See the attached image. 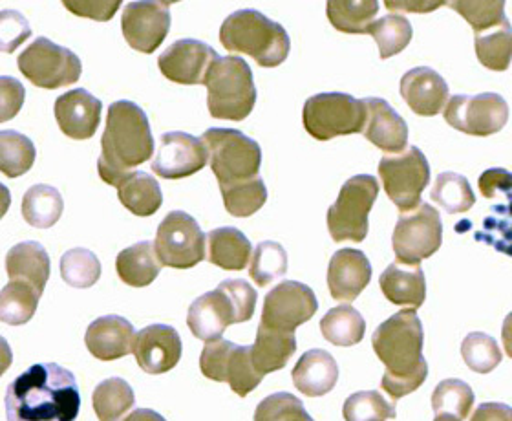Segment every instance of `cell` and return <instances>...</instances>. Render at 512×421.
Instances as JSON below:
<instances>
[{"instance_id": "obj_34", "label": "cell", "mask_w": 512, "mask_h": 421, "mask_svg": "<svg viewBox=\"0 0 512 421\" xmlns=\"http://www.w3.org/2000/svg\"><path fill=\"white\" fill-rule=\"evenodd\" d=\"M379 13L377 0H331L326 4V15L331 26L342 33H370L374 26V19Z\"/></svg>"}, {"instance_id": "obj_15", "label": "cell", "mask_w": 512, "mask_h": 421, "mask_svg": "<svg viewBox=\"0 0 512 421\" xmlns=\"http://www.w3.org/2000/svg\"><path fill=\"white\" fill-rule=\"evenodd\" d=\"M121 32L130 48L154 54L171 32V2H130L121 17Z\"/></svg>"}, {"instance_id": "obj_47", "label": "cell", "mask_w": 512, "mask_h": 421, "mask_svg": "<svg viewBox=\"0 0 512 421\" xmlns=\"http://www.w3.org/2000/svg\"><path fill=\"white\" fill-rule=\"evenodd\" d=\"M262 374H258L255 363H253V352L251 346H235L229 367H227V383L235 394L246 398L249 392L262 383Z\"/></svg>"}, {"instance_id": "obj_1", "label": "cell", "mask_w": 512, "mask_h": 421, "mask_svg": "<svg viewBox=\"0 0 512 421\" xmlns=\"http://www.w3.org/2000/svg\"><path fill=\"white\" fill-rule=\"evenodd\" d=\"M81 409L77 379L57 363H39L11 381L4 394L8 421H75Z\"/></svg>"}, {"instance_id": "obj_13", "label": "cell", "mask_w": 512, "mask_h": 421, "mask_svg": "<svg viewBox=\"0 0 512 421\" xmlns=\"http://www.w3.org/2000/svg\"><path fill=\"white\" fill-rule=\"evenodd\" d=\"M160 262L174 270H189L205 259V235L191 215L171 211L161 220L156 233Z\"/></svg>"}, {"instance_id": "obj_57", "label": "cell", "mask_w": 512, "mask_h": 421, "mask_svg": "<svg viewBox=\"0 0 512 421\" xmlns=\"http://www.w3.org/2000/svg\"><path fill=\"white\" fill-rule=\"evenodd\" d=\"M502 341L505 354L512 359V312L505 317L502 326Z\"/></svg>"}, {"instance_id": "obj_41", "label": "cell", "mask_w": 512, "mask_h": 421, "mask_svg": "<svg viewBox=\"0 0 512 421\" xmlns=\"http://www.w3.org/2000/svg\"><path fill=\"white\" fill-rule=\"evenodd\" d=\"M61 277L77 290L92 288L101 277V262L90 249H70L61 257Z\"/></svg>"}, {"instance_id": "obj_11", "label": "cell", "mask_w": 512, "mask_h": 421, "mask_svg": "<svg viewBox=\"0 0 512 421\" xmlns=\"http://www.w3.org/2000/svg\"><path fill=\"white\" fill-rule=\"evenodd\" d=\"M379 176L388 198L406 215L423 204L421 195L430 184V165L423 152L410 147L399 156H384Z\"/></svg>"}, {"instance_id": "obj_18", "label": "cell", "mask_w": 512, "mask_h": 421, "mask_svg": "<svg viewBox=\"0 0 512 421\" xmlns=\"http://www.w3.org/2000/svg\"><path fill=\"white\" fill-rule=\"evenodd\" d=\"M218 54L209 44L180 39L158 57L161 74L176 85H205Z\"/></svg>"}, {"instance_id": "obj_45", "label": "cell", "mask_w": 512, "mask_h": 421, "mask_svg": "<svg viewBox=\"0 0 512 421\" xmlns=\"http://www.w3.org/2000/svg\"><path fill=\"white\" fill-rule=\"evenodd\" d=\"M344 421H386L397 416L395 403L384 398L381 392L363 390L355 392L342 407Z\"/></svg>"}, {"instance_id": "obj_12", "label": "cell", "mask_w": 512, "mask_h": 421, "mask_svg": "<svg viewBox=\"0 0 512 421\" xmlns=\"http://www.w3.org/2000/svg\"><path fill=\"white\" fill-rule=\"evenodd\" d=\"M443 244V222L438 209L421 204L414 213L399 216L392 235L395 259L406 266H421V260L438 253Z\"/></svg>"}, {"instance_id": "obj_3", "label": "cell", "mask_w": 512, "mask_h": 421, "mask_svg": "<svg viewBox=\"0 0 512 421\" xmlns=\"http://www.w3.org/2000/svg\"><path fill=\"white\" fill-rule=\"evenodd\" d=\"M154 154V138L149 118L132 101H116L108 107L107 127L101 138L97 171L108 185L119 184L134 173L132 169L149 162Z\"/></svg>"}, {"instance_id": "obj_17", "label": "cell", "mask_w": 512, "mask_h": 421, "mask_svg": "<svg viewBox=\"0 0 512 421\" xmlns=\"http://www.w3.org/2000/svg\"><path fill=\"white\" fill-rule=\"evenodd\" d=\"M209 151L202 140L187 132H167L160 138L158 152L152 162V173L165 180H180L202 171Z\"/></svg>"}, {"instance_id": "obj_36", "label": "cell", "mask_w": 512, "mask_h": 421, "mask_svg": "<svg viewBox=\"0 0 512 421\" xmlns=\"http://www.w3.org/2000/svg\"><path fill=\"white\" fill-rule=\"evenodd\" d=\"M478 61L492 72H505L512 61V26L509 19L474 39Z\"/></svg>"}, {"instance_id": "obj_28", "label": "cell", "mask_w": 512, "mask_h": 421, "mask_svg": "<svg viewBox=\"0 0 512 421\" xmlns=\"http://www.w3.org/2000/svg\"><path fill=\"white\" fill-rule=\"evenodd\" d=\"M251 352L258 374L266 376L288 365L289 359L297 352V337L295 332H282L260 323Z\"/></svg>"}, {"instance_id": "obj_8", "label": "cell", "mask_w": 512, "mask_h": 421, "mask_svg": "<svg viewBox=\"0 0 512 421\" xmlns=\"http://www.w3.org/2000/svg\"><path fill=\"white\" fill-rule=\"evenodd\" d=\"M302 121L311 138L319 141L359 134L366 125V105L350 94L324 92L306 101Z\"/></svg>"}, {"instance_id": "obj_35", "label": "cell", "mask_w": 512, "mask_h": 421, "mask_svg": "<svg viewBox=\"0 0 512 421\" xmlns=\"http://www.w3.org/2000/svg\"><path fill=\"white\" fill-rule=\"evenodd\" d=\"M320 332L335 346L359 345L366 332V321L350 304L331 308L320 321Z\"/></svg>"}, {"instance_id": "obj_31", "label": "cell", "mask_w": 512, "mask_h": 421, "mask_svg": "<svg viewBox=\"0 0 512 421\" xmlns=\"http://www.w3.org/2000/svg\"><path fill=\"white\" fill-rule=\"evenodd\" d=\"M119 202L127 207L132 215L152 216L160 211L163 193L154 176L143 171H134L118 187Z\"/></svg>"}, {"instance_id": "obj_22", "label": "cell", "mask_w": 512, "mask_h": 421, "mask_svg": "<svg viewBox=\"0 0 512 421\" xmlns=\"http://www.w3.org/2000/svg\"><path fill=\"white\" fill-rule=\"evenodd\" d=\"M372 281V264L363 251L339 249L328 266V288L339 303H352Z\"/></svg>"}, {"instance_id": "obj_29", "label": "cell", "mask_w": 512, "mask_h": 421, "mask_svg": "<svg viewBox=\"0 0 512 421\" xmlns=\"http://www.w3.org/2000/svg\"><path fill=\"white\" fill-rule=\"evenodd\" d=\"M163 264L156 253V244L150 240L138 242L123 249L116 259L119 279L132 288H145L158 279Z\"/></svg>"}, {"instance_id": "obj_42", "label": "cell", "mask_w": 512, "mask_h": 421, "mask_svg": "<svg viewBox=\"0 0 512 421\" xmlns=\"http://www.w3.org/2000/svg\"><path fill=\"white\" fill-rule=\"evenodd\" d=\"M370 35L374 37L375 43L379 46L381 59H390L394 55L401 54L406 46L412 41V24L403 15H386L383 19L374 22Z\"/></svg>"}, {"instance_id": "obj_30", "label": "cell", "mask_w": 512, "mask_h": 421, "mask_svg": "<svg viewBox=\"0 0 512 421\" xmlns=\"http://www.w3.org/2000/svg\"><path fill=\"white\" fill-rule=\"evenodd\" d=\"M209 262L222 270H244L251 259V242L236 227H218L207 235Z\"/></svg>"}, {"instance_id": "obj_25", "label": "cell", "mask_w": 512, "mask_h": 421, "mask_svg": "<svg viewBox=\"0 0 512 421\" xmlns=\"http://www.w3.org/2000/svg\"><path fill=\"white\" fill-rule=\"evenodd\" d=\"M379 286L388 303L419 310L427 299V279L421 266H406L395 260L379 277Z\"/></svg>"}, {"instance_id": "obj_32", "label": "cell", "mask_w": 512, "mask_h": 421, "mask_svg": "<svg viewBox=\"0 0 512 421\" xmlns=\"http://www.w3.org/2000/svg\"><path fill=\"white\" fill-rule=\"evenodd\" d=\"M63 211V196L52 185H33L22 196V218L37 229L55 226L61 220Z\"/></svg>"}, {"instance_id": "obj_50", "label": "cell", "mask_w": 512, "mask_h": 421, "mask_svg": "<svg viewBox=\"0 0 512 421\" xmlns=\"http://www.w3.org/2000/svg\"><path fill=\"white\" fill-rule=\"evenodd\" d=\"M235 346V343L225 339L207 343L200 356V370L203 376L218 383H227V367Z\"/></svg>"}, {"instance_id": "obj_24", "label": "cell", "mask_w": 512, "mask_h": 421, "mask_svg": "<svg viewBox=\"0 0 512 421\" xmlns=\"http://www.w3.org/2000/svg\"><path fill=\"white\" fill-rule=\"evenodd\" d=\"M364 138L388 154L403 152L408 145V127L390 103L381 98H366Z\"/></svg>"}, {"instance_id": "obj_44", "label": "cell", "mask_w": 512, "mask_h": 421, "mask_svg": "<svg viewBox=\"0 0 512 421\" xmlns=\"http://www.w3.org/2000/svg\"><path fill=\"white\" fill-rule=\"evenodd\" d=\"M474 407V392L469 383L461 379L441 381L432 394V411L436 416L450 414L458 420H465Z\"/></svg>"}, {"instance_id": "obj_7", "label": "cell", "mask_w": 512, "mask_h": 421, "mask_svg": "<svg viewBox=\"0 0 512 421\" xmlns=\"http://www.w3.org/2000/svg\"><path fill=\"white\" fill-rule=\"evenodd\" d=\"M200 140L209 151L211 169L220 187L249 182L260 173L262 149L244 132L213 127L205 130Z\"/></svg>"}, {"instance_id": "obj_52", "label": "cell", "mask_w": 512, "mask_h": 421, "mask_svg": "<svg viewBox=\"0 0 512 421\" xmlns=\"http://www.w3.org/2000/svg\"><path fill=\"white\" fill-rule=\"evenodd\" d=\"M121 2L114 0V2H101V0H81V2H74V0H66L64 8L72 11L74 15L79 17H88L94 21L107 22L116 15L119 10Z\"/></svg>"}, {"instance_id": "obj_2", "label": "cell", "mask_w": 512, "mask_h": 421, "mask_svg": "<svg viewBox=\"0 0 512 421\" xmlns=\"http://www.w3.org/2000/svg\"><path fill=\"white\" fill-rule=\"evenodd\" d=\"M425 332L416 310H403L377 326L372 346L386 372L381 387L397 401L416 392L428 378L423 357Z\"/></svg>"}, {"instance_id": "obj_39", "label": "cell", "mask_w": 512, "mask_h": 421, "mask_svg": "<svg viewBox=\"0 0 512 421\" xmlns=\"http://www.w3.org/2000/svg\"><path fill=\"white\" fill-rule=\"evenodd\" d=\"M430 200L436 202L448 215L467 213L476 204V196L469 180L458 173H441L430 193Z\"/></svg>"}, {"instance_id": "obj_48", "label": "cell", "mask_w": 512, "mask_h": 421, "mask_svg": "<svg viewBox=\"0 0 512 421\" xmlns=\"http://www.w3.org/2000/svg\"><path fill=\"white\" fill-rule=\"evenodd\" d=\"M255 421H315L308 411L304 409V403L289 394V392H277L260 401L256 407Z\"/></svg>"}, {"instance_id": "obj_26", "label": "cell", "mask_w": 512, "mask_h": 421, "mask_svg": "<svg viewBox=\"0 0 512 421\" xmlns=\"http://www.w3.org/2000/svg\"><path fill=\"white\" fill-rule=\"evenodd\" d=\"M291 378L304 396L322 398L335 389L339 381V367L330 352L315 348L300 357L291 372Z\"/></svg>"}, {"instance_id": "obj_58", "label": "cell", "mask_w": 512, "mask_h": 421, "mask_svg": "<svg viewBox=\"0 0 512 421\" xmlns=\"http://www.w3.org/2000/svg\"><path fill=\"white\" fill-rule=\"evenodd\" d=\"M434 421H461L456 418V416H450V414H441V416H436V420Z\"/></svg>"}, {"instance_id": "obj_54", "label": "cell", "mask_w": 512, "mask_h": 421, "mask_svg": "<svg viewBox=\"0 0 512 421\" xmlns=\"http://www.w3.org/2000/svg\"><path fill=\"white\" fill-rule=\"evenodd\" d=\"M470 421H512V407L505 403H481Z\"/></svg>"}, {"instance_id": "obj_10", "label": "cell", "mask_w": 512, "mask_h": 421, "mask_svg": "<svg viewBox=\"0 0 512 421\" xmlns=\"http://www.w3.org/2000/svg\"><path fill=\"white\" fill-rule=\"evenodd\" d=\"M22 76L35 87L46 90L75 85L83 74L81 59L68 48L37 37L17 59Z\"/></svg>"}, {"instance_id": "obj_23", "label": "cell", "mask_w": 512, "mask_h": 421, "mask_svg": "<svg viewBox=\"0 0 512 421\" xmlns=\"http://www.w3.org/2000/svg\"><path fill=\"white\" fill-rule=\"evenodd\" d=\"M136 335L138 332L125 317L105 315L88 326L85 345L88 352L99 361H116L134 354Z\"/></svg>"}, {"instance_id": "obj_19", "label": "cell", "mask_w": 512, "mask_h": 421, "mask_svg": "<svg viewBox=\"0 0 512 421\" xmlns=\"http://www.w3.org/2000/svg\"><path fill=\"white\" fill-rule=\"evenodd\" d=\"M182 339L169 324H150L139 330L134 343V356L139 368L152 376H160L176 367L182 359Z\"/></svg>"}, {"instance_id": "obj_6", "label": "cell", "mask_w": 512, "mask_h": 421, "mask_svg": "<svg viewBox=\"0 0 512 421\" xmlns=\"http://www.w3.org/2000/svg\"><path fill=\"white\" fill-rule=\"evenodd\" d=\"M207 108L214 119L242 121L256 105L253 72L242 57H218L211 66L207 79Z\"/></svg>"}, {"instance_id": "obj_27", "label": "cell", "mask_w": 512, "mask_h": 421, "mask_svg": "<svg viewBox=\"0 0 512 421\" xmlns=\"http://www.w3.org/2000/svg\"><path fill=\"white\" fill-rule=\"evenodd\" d=\"M6 271L10 281L26 282L43 295L50 279V257L39 242H21L8 251Z\"/></svg>"}, {"instance_id": "obj_33", "label": "cell", "mask_w": 512, "mask_h": 421, "mask_svg": "<svg viewBox=\"0 0 512 421\" xmlns=\"http://www.w3.org/2000/svg\"><path fill=\"white\" fill-rule=\"evenodd\" d=\"M92 405L99 421H125L136 405V396L125 379L108 378L92 392Z\"/></svg>"}, {"instance_id": "obj_55", "label": "cell", "mask_w": 512, "mask_h": 421, "mask_svg": "<svg viewBox=\"0 0 512 421\" xmlns=\"http://www.w3.org/2000/svg\"><path fill=\"white\" fill-rule=\"evenodd\" d=\"M439 6H443V2H388L386 0V8L390 10H408L414 13H428Z\"/></svg>"}, {"instance_id": "obj_38", "label": "cell", "mask_w": 512, "mask_h": 421, "mask_svg": "<svg viewBox=\"0 0 512 421\" xmlns=\"http://www.w3.org/2000/svg\"><path fill=\"white\" fill-rule=\"evenodd\" d=\"M35 145L28 136L15 130L0 132V171L8 178L28 173L35 163Z\"/></svg>"}, {"instance_id": "obj_21", "label": "cell", "mask_w": 512, "mask_h": 421, "mask_svg": "<svg viewBox=\"0 0 512 421\" xmlns=\"http://www.w3.org/2000/svg\"><path fill=\"white\" fill-rule=\"evenodd\" d=\"M399 94L412 112L423 118L438 116L450 101L447 81L428 66L408 70L401 79Z\"/></svg>"}, {"instance_id": "obj_20", "label": "cell", "mask_w": 512, "mask_h": 421, "mask_svg": "<svg viewBox=\"0 0 512 421\" xmlns=\"http://www.w3.org/2000/svg\"><path fill=\"white\" fill-rule=\"evenodd\" d=\"M101 99L85 88H74L55 99L54 114L64 136L72 140H90L101 123Z\"/></svg>"}, {"instance_id": "obj_9", "label": "cell", "mask_w": 512, "mask_h": 421, "mask_svg": "<svg viewBox=\"0 0 512 421\" xmlns=\"http://www.w3.org/2000/svg\"><path fill=\"white\" fill-rule=\"evenodd\" d=\"M379 196V184L370 174L344 182L339 198L328 209V231L335 242H363L368 237V216Z\"/></svg>"}, {"instance_id": "obj_40", "label": "cell", "mask_w": 512, "mask_h": 421, "mask_svg": "<svg viewBox=\"0 0 512 421\" xmlns=\"http://www.w3.org/2000/svg\"><path fill=\"white\" fill-rule=\"evenodd\" d=\"M220 193L224 198L227 213L236 218L255 215L256 211H260L267 202L266 184L260 176L242 184L220 187Z\"/></svg>"}, {"instance_id": "obj_46", "label": "cell", "mask_w": 512, "mask_h": 421, "mask_svg": "<svg viewBox=\"0 0 512 421\" xmlns=\"http://www.w3.org/2000/svg\"><path fill=\"white\" fill-rule=\"evenodd\" d=\"M461 356L472 372L489 374L502 363L503 354L491 335L472 332L461 343Z\"/></svg>"}, {"instance_id": "obj_14", "label": "cell", "mask_w": 512, "mask_h": 421, "mask_svg": "<svg viewBox=\"0 0 512 421\" xmlns=\"http://www.w3.org/2000/svg\"><path fill=\"white\" fill-rule=\"evenodd\" d=\"M443 118L452 129L469 136L487 138L498 134L509 121V105L500 94L454 96L448 101Z\"/></svg>"}, {"instance_id": "obj_51", "label": "cell", "mask_w": 512, "mask_h": 421, "mask_svg": "<svg viewBox=\"0 0 512 421\" xmlns=\"http://www.w3.org/2000/svg\"><path fill=\"white\" fill-rule=\"evenodd\" d=\"M0 121H10L24 105L26 90L15 77H0Z\"/></svg>"}, {"instance_id": "obj_56", "label": "cell", "mask_w": 512, "mask_h": 421, "mask_svg": "<svg viewBox=\"0 0 512 421\" xmlns=\"http://www.w3.org/2000/svg\"><path fill=\"white\" fill-rule=\"evenodd\" d=\"M125 421H167L158 412L150 411V409H136L130 412Z\"/></svg>"}, {"instance_id": "obj_4", "label": "cell", "mask_w": 512, "mask_h": 421, "mask_svg": "<svg viewBox=\"0 0 512 421\" xmlns=\"http://www.w3.org/2000/svg\"><path fill=\"white\" fill-rule=\"evenodd\" d=\"M256 299L255 288L244 279L220 282L214 292L203 293L191 304L187 324L192 335L205 343L222 339L227 326L253 319Z\"/></svg>"}, {"instance_id": "obj_37", "label": "cell", "mask_w": 512, "mask_h": 421, "mask_svg": "<svg viewBox=\"0 0 512 421\" xmlns=\"http://www.w3.org/2000/svg\"><path fill=\"white\" fill-rule=\"evenodd\" d=\"M41 293L26 282L10 281L0 292V321L10 326L30 323L37 312Z\"/></svg>"}, {"instance_id": "obj_5", "label": "cell", "mask_w": 512, "mask_h": 421, "mask_svg": "<svg viewBox=\"0 0 512 421\" xmlns=\"http://www.w3.org/2000/svg\"><path fill=\"white\" fill-rule=\"evenodd\" d=\"M220 43L231 54L253 57L262 68H277L288 59L291 41L284 26L256 10H238L220 28Z\"/></svg>"}, {"instance_id": "obj_49", "label": "cell", "mask_w": 512, "mask_h": 421, "mask_svg": "<svg viewBox=\"0 0 512 421\" xmlns=\"http://www.w3.org/2000/svg\"><path fill=\"white\" fill-rule=\"evenodd\" d=\"M452 10L458 11L465 21L469 22L470 28L474 30V35L487 32L494 26L507 21L505 17V2H448Z\"/></svg>"}, {"instance_id": "obj_43", "label": "cell", "mask_w": 512, "mask_h": 421, "mask_svg": "<svg viewBox=\"0 0 512 421\" xmlns=\"http://www.w3.org/2000/svg\"><path fill=\"white\" fill-rule=\"evenodd\" d=\"M288 271V253L278 242H260L256 246L251 260L249 275L256 282V286L266 288L271 282L278 281Z\"/></svg>"}, {"instance_id": "obj_53", "label": "cell", "mask_w": 512, "mask_h": 421, "mask_svg": "<svg viewBox=\"0 0 512 421\" xmlns=\"http://www.w3.org/2000/svg\"><path fill=\"white\" fill-rule=\"evenodd\" d=\"M496 187H502L503 191L512 187V174L503 169H489L481 174L480 191L485 198H494Z\"/></svg>"}, {"instance_id": "obj_16", "label": "cell", "mask_w": 512, "mask_h": 421, "mask_svg": "<svg viewBox=\"0 0 512 421\" xmlns=\"http://www.w3.org/2000/svg\"><path fill=\"white\" fill-rule=\"evenodd\" d=\"M319 303L310 286L297 281L280 282L264 299L262 321L269 328L295 332L317 314Z\"/></svg>"}]
</instances>
